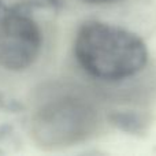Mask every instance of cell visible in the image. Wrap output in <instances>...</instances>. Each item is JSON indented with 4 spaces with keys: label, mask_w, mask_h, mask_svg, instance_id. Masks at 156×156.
<instances>
[{
    "label": "cell",
    "mask_w": 156,
    "mask_h": 156,
    "mask_svg": "<svg viewBox=\"0 0 156 156\" xmlns=\"http://www.w3.org/2000/svg\"><path fill=\"white\" fill-rule=\"evenodd\" d=\"M101 114L86 93L74 88H48L32 105L29 132L44 149H63L92 138L101 126Z\"/></svg>",
    "instance_id": "1"
},
{
    "label": "cell",
    "mask_w": 156,
    "mask_h": 156,
    "mask_svg": "<svg viewBox=\"0 0 156 156\" xmlns=\"http://www.w3.org/2000/svg\"><path fill=\"white\" fill-rule=\"evenodd\" d=\"M77 63L88 76L119 82L137 76L149 59L148 47L136 33L101 21H86L73 44Z\"/></svg>",
    "instance_id": "2"
},
{
    "label": "cell",
    "mask_w": 156,
    "mask_h": 156,
    "mask_svg": "<svg viewBox=\"0 0 156 156\" xmlns=\"http://www.w3.org/2000/svg\"><path fill=\"white\" fill-rule=\"evenodd\" d=\"M41 27L29 14L0 15V67L22 73L38 60L43 51Z\"/></svg>",
    "instance_id": "3"
},
{
    "label": "cell",
    "mask_w": 156,
    "mask_h": 156,
    "mask_svg": "<svg viewBox=\"0 0 156 156\" xmlns=\"http://www.w3.org/2000/svg\"><path fill=\"white\" fill-rule=\"evenodd\" d=\"M108 122L121 132L133 136L145 134L149 126V118L137 111H112L108 115Z\"/></svg>",
    "instance_id": "4"
},
{
    "label": "cell",
    "mask_w": 156,
    "mask_h": 156,
    "mask_svg": "<svg viewBox=\"0 0 156 156\" xmlns=\"http://www.w3.org/2000/svg\"><path fill=\"white\" fill-rule=\"evenodd\" d=\"M65 0H0V14H32L36 10L58 11Z\"/></svg>",
    "instance_id": "5"
},
{
    "label": "cell",
    "mask_w": 156,
    "mask_h": 156,
    "mask_svg": "<svg viewBox=\"0 0 156 156\" xmlns=\"http://www.w3.org/2000/svg\"><path fill=\"white\" fill-rule=\"evenodd\" d=\"M85 3L89 4H101V3H110V2H115V0H82Z\"/></svg>",
    "instance_id": "6"
}]
</instances>
